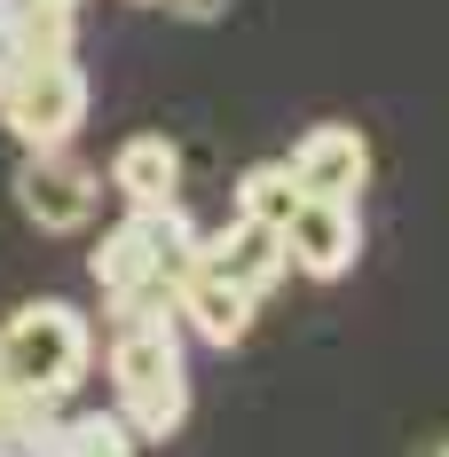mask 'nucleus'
Wrapping results in <instances>:
<instances>
[{"mask_svg":"<svg viewBox=\"0 0 449 457\" xmlns=\"http://www.w3.org/2000/svg\"><path fill=\"white\" fill-rule=\"evenodd\" d=\"M0 339H8L16 386H32L47 403L79 395V378H87V363H95V316L71 308V300H24L16 316L0 323Z\"/></svg>","mask_w":449,"mask_h":457,"instance_id":"nucleus-2","label":"nucleus"},{"mask_svg":"<svg viewBox=\"0 0 449 457\" xmlns=\"http://www.w3.org/2000/svg\"><path fill=\"white\" fill-rule=\"evenodd\" d=\"M292 182H300V197H339V205H355L362 182H370V142H362V127H347V119H315L308 135L292 142Z\"/></svg>","mask_w":449,"mask_h":457,"instance_id":"nucleus-6","label":"nucleus"},{"mask_svg":"<svg viewBox=\"0 0 449 457\" xmlns=\"http://www.w3.org/2000/svg\"><path fill=\"white\" fill-rule=\"evenodd\" d=\"M205 269H213V276H229V284H237V292H245L253 308H261L276 284L292 276V269H284V237H276V228L237 221V213H229L221 228H205Z\"/></svg>","mask_w":449,"mask_h":457,"instance_id":"nucleus-7","label":"nucleus"},{"mask_svg":"<svg viewBox=\"0 0 449 457\" xmlns=\"http://www.w3.org/2000/svg\"><path fill=\"white\" fill-rule=\"evenodd\" d=\"M0 457H40V434H8L0 426Z\"/></svg>","mask_w":449,"mask_h":457,"instance_id":"nucleus-14","label":"nucleus"},{"mask_svg":"<svg viewBox=\"0 0 449 457\" xmlns=\"http://www.w3.org/2000/svg\"><path fill=\"white\" fill-rule=\"evenodd\" d=\"M135 8H158V0H135Z\"/></svg>","mask_w":449,"mask_h":457,"instance_id":"nucleus-18","label":"nucleus"},{"mask_svg":"<svg viewBox=\"0 0 449 457\" xmlns=\"http://www.w3.org/2000/svg\"><path fill=\"white\" fill-rule=\"evenodd\" d=\"M166 16H181V24H213V16H229V0H158Z\"/></svg>","mask_w":449,"mask_h":457,"instance_id":"nucleus-13","label":"nucleus"},{"mask_svg":"<svg viewBox=\"0 0 449 457\" xmlns=\"http://www.w3.org/2000/svg\"><path fill=\"white\" fill-rule=\"evenodd\" d=\"M8 386H16V370H8V339H0V395H8Z\"/></svg>","mask_w":449,"mask_h":457,"instance_id":"nucleus-15","label":"nucleus"},{"mask_svg":"<svg viewBox=\"0 0 449 457\" xmlns=\"http://www.w3.org/2000/svg\"><path fill=\"white\" fill-rule=\"evenodd\" d=\"M95 205H103V174L87 158H71V150H24V166H16V213L32 228L71 237V228L95 221Z\"/></svg>","mask_w":449,"mask_h":457,"instance_id":"nucleus-4","label":"nucleus"},{"mask_svg":"<svg viewBox=\"0 0 449 457\" xmlns=\"http://www.w3.org/2000/svg\"><path fill=\"white\" fill-rule=\"evenodd\" d=\"M47 8H71V16H79V0H47Z\"/></svg>","mask_w":449,"mask_h":457,"instance_id":"nucleus-16","label":"nucleus"},{"mask_svg":"<svg viewBox=\"0 0 449 457\" xmlns=\"http://www.w3.org/2000/svg\"><path fill=\"white\" fill-rule=\"evenodd\" d=\"M79 119H87V71H79V55L71 63H24L16 87L0 95V127L24 150H63L79 135Z\"/></svg>","mask_w":449,"mask_h":457,"instance_id":"nucleus-3","label":"nucleus"},{"mask_svg":"<svg viewBox=\"0 0 449 457\" xmlns=\"http://www.w3.org/2000/svg\"><path fill=\"white\" fill-rule=\"evenodd\" d=\"M292 205H300V182H292V166H284V158H261V166H245V182H237V221L276 228V237H284Z\"/></svg>","mask_w":449,"mask_h":457,"instance_id":"nucleus-11","label":"nucleus"},{"mask_svg":"<svg viewBox=\"0 0 449 457\" xmlns=\"http://www.w3.org/2000/svg\"><path fill=\"white\" fill-rule=\"evenodd\" d=\"M426 457H449V442H442V450H426Z\"/></svg>","mask_w":449,"mask_h":457,"instance_id":"nucleus-17","label":"nucleus"},{"mask_svg":"<svg viewBox=\"0 0 449 457\" xmlns=\"http://www.w3.org/2000/svg\"><path fill=\"white\" fill-rule=\"evenodd\" d=\"M40 457H135V434L119 411H55L40 434Z\"/></svg>","mask_w":449,"mask_h":457,"instance_id":"nucleus-10","label":"nucleus"},{"mask_svg":"<svg viewBox=\"0 0 449 457\" xmlns=\"http://www.w3.org/2000/svg\"><path fill=\"white\" fill-rule=\"evenodd\" d=\"M111 386L135 442H166L189 418V363H181L174 300H142L111 316Z\"/></svg>","mask_w":449,"mask_h":457,"instance_id":"nucleus-1","label":"nucleus"},{"mask_svg":"<svg viewBox=\"0 0 449 457\" xmlns=\"http://www.w3.org/2000/svg\"><path fill=\"white\" fill-rule=\"evenodd\" d=\"M111 189L127 213H150V205H174L181 197V150L166 135H127L119 158H111Z\"/></svg>","mask_w":449,"mask_h":457,"instance_id":"nucleus-9","label":"nucleus"},{"mask_svg":"<svg viewBox=\"0 0 449 457\" xmlns=\"http://www.w3.org/2000/svg\"><path fill=\"white\" fill-rule=\"evenodd\" d=\"M174 323H181V331H197L205 347H237V339L253 331V300H245L229 276H213L205 261H197V269L174 276Z\"/></svg>","mask_w":449,"mask_h":457,"instance_id":"nucleus-8","label":"nucleus"},{"mask_svg":"<svg viewBox=\"0 0 449 457\" xmlns=\"http://www.w3.org/2000/svg\"><path fill=\"white\" fill-rule=\"evenodd\" d=\"M355 261H362V213L339 205V197H300L292 221H284V269L331 284V276H347Z\"/></svg>","mask_w":449,"mask_h":457,"instance_id":"nucleus-5","label":"nucleus"},{"mask_svg":"<svg viewBox=\"0 0 449 457\" xmlns=\"http://www.w3.org/2000/svg\"><path fill=\"white\" fill-rule=\"evenodd\" d=\"M24 71V0H0V95Z\"/></svg>","mask_w":449,"mask_h":457,"instance_id":"nucleus-12","label":"nucleus"}]
</instances>
